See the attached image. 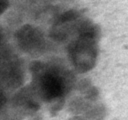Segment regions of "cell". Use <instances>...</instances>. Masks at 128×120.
Listing matches in <instances>:
<instances>
[{"mask_svg":"<svg viewBox=\"0 0 128 120\" xmlns=\"http://www.w3.org/2000/svg\"><path fill=\"white\" fill-rule=\"evenodd\" d=\"M5 5H6V0H0V12L3 10Z\"/></svg>","mask_w":128,"mask_h":120,"instance_id":"obj_1","label":"cell"}]
</instances>
